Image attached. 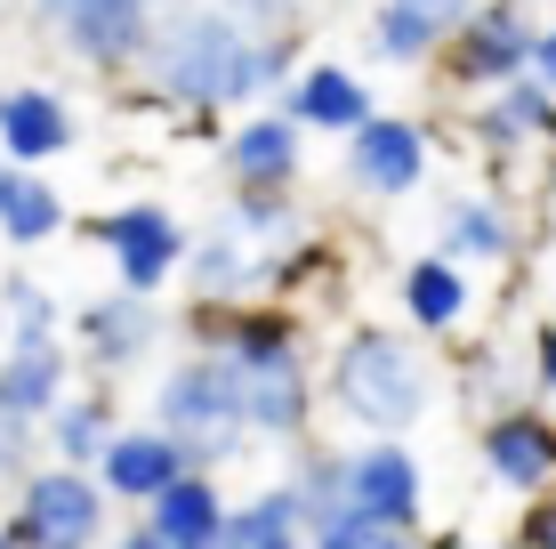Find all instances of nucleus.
Returning <instances> with one entry per match:
<instances>
[{"label":"nucleus","mask_w":556,"mask_h":549,"mask_svg":"<svg viewBox=\"0 0 556 549\" xmlns=\"http://www.w3.org/2000/svg\"><path fill=\"white\" fill-rule=\"evenodd\" d=\"M291 65H299V33H251L218 0H169L138 57V89L178 129H210L251 105H275Z\"/></svg>","instance_id":"nucleus-1"},{"label":"nucleus","mask_w":556,"mask_h":549,"mask_svg":"<svg viewBox=\"0 0 556 549\" xmlns=\"http://www.w3.org/2000/svg\"><path fill=\"white\" fill-rule=\"evenodd\" d=\"M323 396L363 437H412L435 396V355L412 324H348L323 355Z\"/></svg>","instance_id":"nucleus-2"},{"label":"nucleus","mask_w":556,"mask_h":549,"mask_svg":"<svg viewBox=\"0 0 556 549\" xmlns=\"http://www.w3.org/2000/svg\"><path fill=\"white\" fill-rule=\"evenodd\" d=\"M153 421L186 445L194 469H235V461H251V445H258L251 421L235 412V388H226V372H218L210 348L178 355V364L153 380Z\"/></svg>","instance_id":"nucleus-3"},{"label":"nucleus","mask_w":556,"mask_h":549,"mask_svg":"<svg viewBox=\"0 0 556 549\" xmlns=\"http://www.w3.org/2000/svg\"><path fill=\"white\" fill-rule=\"evenodd\" d=\"M113 525V494L89 461H49L16 477V501L0 517V541H25V549H89L105 541Z\"/></svg>","instance_id":"nucleus-4"},{"label":"nucleus","mask_w":556,"mask_h":549,"mask_svg":"<svg viewBox=\"0 0 556 549\" xmlns=\"http://www.w3.org/2000/svg\"><path fill=\"white\" fill-rule=\"evenodd\" d=\"M33 33L81 73H105V82H129L138 57L162 25V0H25Z\"/></svg>","instance_id":"nucleus-5"},{"label":"nucleus","mask_w":556,"mask_h":549,"mask_svg":"<svg viewBox=\"0 0 556 549\" xmlns=\"http://www.w3.org/2000/svg\"><path fill=\"white\" fill-rule=\"evenodd\" d=\"M476 469H484L492 494L532 501L556 485V404L541 396H516V404L476 412Z\"/></svg>","instance_id":"nucleus-6"},{"label":"nucleus","mask_w":556,"mask_h":549,"mask_svg":"<svg viewBox=\"0 0 556 549\" xmlns=\"http://www.w3.org/2000/svg\"><path fill=\"white\" fill-rule=\"evenodd\" d=\"M532 33H541V16L525 9V0H476L468 16L444 33V49H435V65H444L452 89H501L508 73L532 65Z\"/></svg>","instance_id":"nucleus-7"},{"label":"nucleus","mask_w":556,"mask_h":549,"mask_svg":"<svg viewBox=\"0 0 556 549\" xmlns=\"http://www.w3.org/2000/svg\"><path fill=\"white\" fill-rule=\"evenodd\" d=\"M428 162H435V138L419 113H363L348 129V186L371 202H395V195H419L428 186Z\"/></svg>","instance_id":"nucleus-8"},{"label":"nucleus","mask_w":556,"mask_h":549,"mask_svg":"<svg viewBox=\"0 0 556 549\" xmlns=\"http://www.w3.org/2000/svg\"><path fill=\"white\" fill-rule=\"evenodd\" d=\"M98 251L113 259V283H138V291H162V283H178L186 251H194V235L178 226L169 202H113L98 219Z\"/></svg>","instance_id":"nucleus-9"},{"label":"nucleus","mask_w":556,"mask_h":549,"mask_svg":"<svg viewBox=\"0 0 556 549\" xmlns=\"http://www.w3.org/2000/svg\"><path fill=\"white\" fill-rule=\"evenodd\" d=\"M348 501L363 509V517H379L395 541H412L419 517H428V469H419V452L404 437L348 445Z\"/></svg>","instance_id":"nucleus-10"},{"label":"nucleus","mask_w":556,"mask_h":549,"mask_svg":"<svg viewBox=\"0 0 556 549\" xmlns=\"http://www.w3.org/2000/svg\"><path fill=\"white\" fill-rule=\"evenodd\" d=\"M548 122H556V89L532 65L508 73L501 89H476L468 98V138H476V154L492 162V178H501L508 162H525L532 146H548Z\"/></svg>","instance_id":"nucleus-11"},{"label":"nucleus","mask_w":556,"mask_h":549,"mask_svg":"<svg viewBox=\"0 0 556 549\" xmlns=\"http://www.w3.org/2000/svg\"><path fill=\"white\" fill-rule=\"evenodd\" d=\"M73 339H81V364L89 372H138L153 348L169 339V315H162V299L138 291V283H122V291H98L81 315H73Z\"/></svg>","instance_id":"nucleus-12"},{"label":"nucleus","mask_w":556,"mask_h":549,"mask_svg":"<svg viewBox=\"0 0 556 549\" xmlns=\"http://www.w3.org/2000/svg\"><path fill=\"white\" fill-rule=\"evenodd\" d=\"M226 485L218 469H178L153 501H138V541L153 549H218L226 541Z\"/></svg>","instance_id":"nucleus-13"},{"label":"nucleus","mask_w":556,"mask_h":549,"mask_svg":"<svg viewBox=\"0 0 556 549\" xmlns=\"http://www.w3.org/2000/svg\"><path fill=\"white\" fill-rule=\"evenodd\" d=\"M435 251L468 259V267H516L525 259V219L501 186H476V195H444L435 202Z\"/></svg>","instance_id":"nucleus-14"},{"label":"nucleus","mask_w":556,"mask_h":549,"mask_svg":"<svg viewBox=\"0 0 556 549\" xmlns=\"http://www.w3.org/2000/svg\"><path fill=\"white\" fill-rule=\"evenodd\" d=\"M218 170H226V186H299L306 129L282 105H251V113H235V129L218 138Z\"/></svg>","instance_id":"nucleus-15"},{"label":"nucleus","mask_w":556,"mask_h":549,"mask_svg":"<svg viewBox=\"0 0 556 549\" xmlns=\"http://www.w3.org/2000/svg\"><path fill=\"white\" fill-rule=\"evenodd\" d=\"M73 138H81V113L56 82H9L0 89V154L9 162H65Z\"/></svg>","instance_id":"nucleus-16"},{"label":"nucleus","mask_w":556,"mask_h":549,"mask_svg":"<svg viewBox=\"0 0 556 549\" xmlns=\"http://www.w3.org/2000/svg\"><path fill=\"white\" fill-rule=\"evenodd\" d=\"M275 105L291 113V122L306 129V138H348V129L371 113V82H363L355 65H339V57H299L291 65V82L275 89Z\"/></svg>","instance_id":"nucleus-17"},{"label":"nucleus","mask_w":556,"mask_h":549,"mask_svg":"<svg viewBox=\"0 0 556 549\" xmlns=\"http://www.w3.org/2000/svg\"><path fill=\"white\" fill-rule=\"evenodd\" d=\"M395 299H404V324L419 339H452V332H468V315H476V283H468V259H452V251H419L404 275H395Z\"/></svg>","instance_id":"nucleus-18"},{"label":"nucleus","mask_w":556,"mask_h":549,"mask_svg":"<svg viewBox=\"0 0 556 549\" xmlns=\"http://www.w3.org/2000/svg\"><path fill=\"white\" fill-rule=\"evenodd\" d=\"M178 469H194L186 461V445L169 437L162 421H138V428H113L105 437V452H98V477H105V494L122 501V509H138V501H153Z\"/></svg>","instance_id":"nucleus-19"},{"label":"nucleus","mask_w":556,"mask_h":549,"mask_svg":"<svg viewBox=\"0 0 556 549\" xmlns=\"http://www.w3.org/2000/svg\"><path fill=\"white\" fill-rule=\"evenodd\" d=\"M73 364H81V355H65V332L9 339V348H0V396H9L25 421H49V412L65 404V388H73Z\"/></svg>","instance_id":"nucleus-20"},{"label":"nucleus","mask_w":556,"mask_h":549,"mask_svg":"<svg viewBox=\"0 0 556 549\" xmlns=\"http://www.w3.org/2000/svg\"><path fill=\"white\" fill-rule=\"evenodd\" d=\"M291 494H299V525H306V541H331V525L348 517V452L339 445H291Z\"/></svg>","instance_id":"nucleus-21"},{"label":"nucleus","mask_w":556,"mask_h":549,"mask_svg":"<svg viewBox=\"0 0 556 549\" xmlns=\"http://www.w3.org/2000/svg\"><path fill=\"white\" fill-rule=\"evenodd\" d=\"M56 235H65V195H56L33 162H16L9 195H0V242H9V251H41Z\"/></svg>","instance_id":"nucleus-22"},{"label":"nucleus","mask_w":556,"mask_h":549,"mask_svg":"<svg viewBox=\"0 0 556 549\" xmlns=\"http://www.w3.org/2000/svg\"><path fill=\"white\" fill-rule=\"evenodd\" d=\"M435 49H444V25L428 9H412V0H379L371 25H363V57L371 65H435Z\"/></svg>","instance_id":"nucleus-23"},{"label":"nucleus","mask_w":556,"mask_h":549,"mask_svg":"<svg viewBox=\"0 0 556 549\" xmlns=\"http://www.w3.org/2000/svg\"><path fill=\"white\" fill-rule=\"evenodd\" d=\"M291 541H306V525H299L291 477H282V485H258V494H242L226 509V541L218 549H291Z\"/></svg>","instance_id":"nucleus-24"},{"label":"nucleus","mask_w":556,"mask_h":549,"mask_svg":"<svg viewBox=\"0 0 556 549\" xmlns=\"http://www.w3.org/2000/svg\"><path fill=\"white\" fill-rule=\"evenodd\" d=\"M41 437H49L56 461H89V469H98V452L113 437V396L105 388H65V404L41 421Z\"/></svg>","instance_id":"nucleus-25"},{"label":"nucleus","mask_w":556,"mask_h":549,"mask_svg":"<svg viewBox=\"0 0 556 549\" xmlns=\"http://www.w3.org/2000/svg\"><path fill=\"white\" fill-rule=\"evenodd\" d=\"M459 388H468V404L476 412H492V404H516V396L532 388V348L516 355V348H476V355H459Z\"/></svg>","instance_id":"nucleus-26"},{"label":"nucleus","mask_w":556,"mask_h":549,"mask_svg":"<svg viewBox=\"0 0 556 549\" xmlns=\"http://www.w3.org/2000/svg\"><path fill=\"white\" fill-rule=\"evenodd\" d=\"M0 308H9V339H49V332H65L56 291H49V283H33V275H0Z\"/></svg>","instance_id":"nucleus-27"},{"label":"nucleus","mask_w":556,"mask_h":549,"mask_svg":"<svg viewBox=\"0 0 556 549\" xmlns=\"http://www.w3.org/2000/svg\"><path fill=\"white\" fill-rule=\"evenodd\" d=\"M33 437H41V421H25V412L0 396V485H16L33 469Z\"/></svg>","instance_id":"nucleus-28"},{"label":"nucleus","mask_w":556,"mask_h":549,"mask_svg":"<svg viewBox=\"0 0 556 549\" xmlns=\"http://www.w3.org/2000/svg\"><path fill=\"white\" fill-rule=\"evenodd\" d=\"M226 16H242L251 33H299V16H306V0H218Z\"/></svg>","instance_id":"nucleus-29"},{"label":"nucleus","mask_w":556,"mask_h":549,"mask_svg":"<svg viewBox=\"0 0 556 549\" xmlns=\"http://www.w3.org/2000/svg\"><path fill=\"white\" fill-rule=\"evenodd\" d=\"M532 396H541V404H556V324L532 332Z\"/></svg>","instance_id":"nucleus-30"},{"label":"nucleus","mask_w":556,"mask_h":549,"mask_svg":"<svg viewBox=\"0 0 556 549\" xmlns=\"http://www.w3.org/2000/svg\"><path fill=\"white\" fill-rule=\"evenodd\" d=\"M516 534H525L532 549H556V485H548V494H532V501H525V525H516Z\"/></svg>","instance_id":"nucleus-31"},{"label":"nucleus","mask_w":556,"mask_h":549,"mask_svg":"<svg viewBox=\"0 0 556 549\" xmlns=\"http://www.w3.org/2000/svg\"><path fill=\"white\" fill-rule=\"evenodd\" d=\"M532 73L556 89V16H541V33H532Z\"/></svg>","instance_id":"nucleus-32"},{"label":"nucleus","mask_w":556,"mask_h":549,"mask_svg":"<svg viewBox=\"0 0 556 549\" xmlns=\"http://www.w3.org/2000/svg\"><path fill=\"white\" fill-rule=\"evenodd\" d=\"M412 9H428V16H435V25H444V33H452V25H459V16H468V9H476V0H412Z\"/></svg>","instance_id":"nucleus-33"},{"label":"nucleus","mask_w":556,"mask_h":549,"mask_svg":"<svg viewBox=\"0 0 556 549\" xmlns=\"http://www.w3.org/2000/svg\"><path fill=\"white\" fill-rule=\"evenodd\" d=\"M9 178H16V162H9V154H0V195H9Z\"/></svg>","instance_id":"nucleus-34"},{"label":"nucleus","mask_w":556,"mask_h":549,"mask_svg":"<svg viewBox=\"0 0 556 549\" xmlns=\"http://www.w3.org/2000/svg\"><path fill=\"white\" fill-rule=\"evenodd\" d=\"M0 348H9V308H0Z\"/></svg>","instance_id":"nucleus-35"},{"label":"nucleus","mask_w":556,"mask_h":549,"mask_svg":"<svg viewBox=\"0 0 556 549\" xmlns=\"http://www.w3.org/2000/svg\"><path fill=\"white\" fill-rule=\"evenodd\" d=\"M548 146H556V122H548Z\"/></svg>","instance_id":"nucleus-36"},{"label":"nucleus","mask_w":556,"mask_h":549,"mask_svg":"<svg viewBox=\"0 0 556 549\" xmlns=\"http://www.w3.org/2000/svg\"><path fill=\"white\" fill-rule=\"evenodd\" d=\"M162 9H169V0H162Z\"/></svg>","instance_id":"nucleus-37"}]
</instances>
